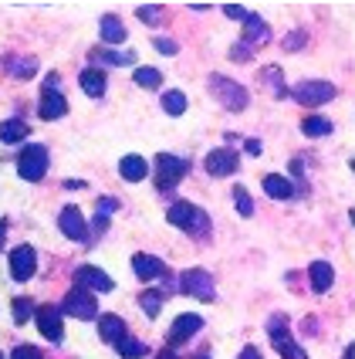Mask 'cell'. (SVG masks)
Wrapping results in <instances>:
<instances>
[{
  "label": "cell",
  "instance_id": "6da1fadb",
  "mask_svg": "<svg viewBox=\"0 0 355 359\" xmlns=\"http://www.w3.org/2000/svg\"><path fill=\"white\" fill-rule=\"evenodd\" d=\"M166 220L179 227V231H186V234H207L210 231V214L197 207V203H190V200H176L169 210H166Z\"/></svg>",
  "mask_w": 355,
  "mask_h": 359
},
{
  "label": "cell",
  "instance_id": "7a4b0ae2",
  "mask_svg": "<svg viewBox=\"0 0 355 359\" xmlns=\"http://www.w3.org/2000/svg\"><path fill=\"white\" fill-rule=\"evenodd\" d=\"M210 92L217 95V102L227 109V112H244L247 109V88L244 85H237L234 79H227V75H210Z\"/></svg>",
  "mask_w": 355,
  "mask_h": 359
},
{
  "label": "cell",
  "instance_id": "3957f363",
  "mask_svg": "<svg viewBox=\"0 0 355 359\" xmlns=\"http://www.w3.org/2000/svg\"><path fill=\"white\" fill-rule=\"evenodd\" d=\"M190 173V160H179L173 153H159L156 156V187L166 194V190H173L179 180Z\"/></svg>",
  "mask_w": 355,
  "mask_h": 359
},
{
  "label": "cell",
  "instance_id": "277c9868",
  "mask_svg": "<svg viewBox=\"0 0 355 359\" xmlns=\"http://www.w3.org/2000/svg\"><path fill=\"white\" fill-rule=\"evenodd\" d=\"M18 173L27 180V183L44 180V173H48V149L38 146V142L24 146V149H20V156H18Z\"/></svg>",
  "mask_w": 355,
  "mask_h": 359
},
{
  "label": "cell",
  "instance_id": "5b68a950",
  "mask_svg": "<svg viewBox=\"0 0 355 359\" xmlns=\"http://www.w3.org/2000/svg\"><path fill=\"white\" fill-rule=\"evenodd\" d=\"M179 288H183L186 295L200 299V302H214L217 299V285H214V275H210L207 268H190V271H183Z\"/></svg>",
  "mask_w": 355,
  "mask_h": 359
},
{
  "label": "cell",
  "instance_id": "8992f818",
  "mask_svg": "<svg viewBox=\"0 0 355 359\" xmlns=\"http://www.w3.org/2000/svg\"><path fill=\"white\" fill-rule=\"evenodd\" d=\"M61 312H68V316H75V319H99V302H95V295L88 292V288H81V285H75L68 295H64V309Z\"/></svg>",
  "mask_w": 355,
  "mask_h": 359
},
{
  "label": "cell",
  "instance_id": "52a82bcc",
  "mask_svg": "<svg viewBox=\"0 0 355 359\" xmlns=\"http://www.w3.org/2000/svg\"><path fill=\"white\" fill-rule=\"evenodd\" d=\"M291 95H295L298 105H321V102L335 99V85H328V81H298L291 88Z\"/></svg>",
  "mask_w": 355,
  "mask_h": 359
},
{
  "label": "cell",
  "instance_id": "ba28073f",
  "mask_svg": "<svg viewBox=\"0 0 355 359\" xmlns=\"http://www.w3.org/2000/svg\"><path fill=\"white\" fill-rule=\"evenodd\" d=\"M34 322H38V332L44 339H51V342L64 339V322H61L58 305H41V309H34Z\"/></svg>",
  "mask_w": 355,
  "mask_h": 359
},
{
  "label": "cell",
  "instance_id": "9c48e42d",
  "mask_svg": "<svg viewBox=\"0 0 355 359\" xmlns=\"http://www.w3.org/2000/svg\"><path fill=\"white\" fill-rule=\"evenodd\" d=\"M240 170V153H234L230 146H220L207 153V173L210 177H234Z\"/></svg>",
  "mask_w": 355,
  "mask_h": 359
},
{
  "label": "cell",
  "instance_id": "30bf717a",
  "mask_svg": "<svg viewBox=\"0 0 355 359\" xmlns=\"http://www.w3.org/2000/svg\"><path fill=\"white\" fill-rule=\"evenodd\" d=\"M58 227L64 238L78 241V244H92V234H88V224H85V217H81L78 207H64L58 214Z\"/></svg>",
  "mask_w": 355,
  "mask_h": 359
},
{
  "label": "cell",
  "instance_id": "8fae6325",
  "mask_svg": "<svg viewBox=\"0 0 355 359\" xmlns=\"http://www.w3.org/2000/svg\"><path fill=\"white\" fill-rule=\"evenodd\" d=\"M34 271H38V255H34V248H31V244L14 248V251H11V278L27 281V278H34Z\"/></svg>",
  "mask_w": 355,
  "mask_h": 359
},
{
  "label": "cell",
  "instance_id": "7c38bea8",
  "mask_svg": "<svg viewBox=\"0 0 355 359\" xmlns=\"http://www.w3.org/2000/svg\"><path fill=\"white\" fill-rule=\"evenodd\" d=\"M75 285L88 288V292H112L116 288V281L109 278L102 268H95V264H81L78 271H75Z\"/></svg>",
  "mask_w": 355,
  "mask_h": 359
},
{
  "label": "cell",
  "instance_id": "4fadbf2b",
  "mask_svg": "<svg viewBox=\"0 0 355 359\" xmlns=\"http://www.w3.org/2000/svg\"><path fill=\"white\" fill-rule=\"evenodd\" d=\"M200 329H203V319L193 316V312H186V316H179L173 322V329H169V346H179L183 339H190V336H197Z\"/></svg>",
  "mask_w": 355,
  "mask_h": 359
},
{
  "label": "cell",
  "instance_id": "5bb4252c",
  "mask_svg": "<svg viewBox=\"0 0 355 359\" xmlns=\"http://www.w3.org/2000/svg\"><path fill=\"white\" fill-rule=\"evenodd\" d=\"M64 112H68V99H64V95H61L58 88H55V92H41V105H38V116L41 119H61V116H64Z\"/></svg>",
  "mask_w": 355,
  "mask_h": 359
},
{
  "label": "cell",
  "instance_id": "9a60e30c",
  "mask_svg": "<svg viewBox=\"0 0 355 359\" xmlns=\"http://www.w3.org/2000/svg\"><path fill=\"white\" fill-rule=\"evenodd\" d=\"M132 271H136L142 281H153V278H162L166 275V264L153 255H132Z\"/></svg>",
  "mask_w": 355,
  "mask_h": 359
},
{
  "label": "cell",
  "instance_id": "2e32d148",
  "mask_svg": "<svg viewBox=\"0 0 355 359\" xmlns=\"http://www.w3.org/2000/svg\"><path fill=\"white\" fill-rule=\"evenodd\" d=\"M260 187H264L267 197H274V200H291L295 197V183H291L288 177H277V173H267Z\"/></svg>",
  "mask_w": 355,
  "mask_h": 359
},
{
  "label": "cell",
  "instance_id": "e0dca14e",
  "mask_svg": "<svg viewBox=\"0 0 355 359\" xmlns=\"http://www.w3.org/2000/svg\"><path fill=\"white\" fill-rule=\"evenodd\" d=\"M308 278H312V288L321 295V292H328V288H332L335 271H332V264H328V261H315V264L308 268Z\"/></svg>",
  "mask_w": 355,
  "mask_h": 359
},
{
  "label": "cell",
  "instance_id": "ac0fdd59",
  "mask_svg": "<svg viewBox=\"0 0 355 359\" xmlns=\"http://www.w3.org/2000/svg\"><path fill=\"white\" fill-rule=\"evenodd\" d=\"M78 81H81V88H85V95H92V99L105 95V88H109V79H105V72H99V68H85Z\"/></svg>",
  "mask_w": 355,
  "mask_h": 359
},
{
  "label": "cell",
  "instance_id": "d6986e66",
  "mask_svg": "<svg viewBox=\"0 0 355 359\" xmlns=\"http://www.w3.org/2000/svg\"><path fill=\"white\" fill-rule=\"evenodd\" d=\"M99 336L105 342L118 346V342L125 339V322L118 319V316H102V319H99Z\"/></svg>",
  "mask_w": 355,
  "mask_h": 359
},
{
  "label": "cell",
  "instance_id": "ffe728a7",
  "mask_svg": "<svg viewBox=\"0 0 355 359\" xmlns=\"http://www.w3.org/2000/svg\"><path fill=\"white\" fill-rule=\"evenodd\" d=\"M118 173H122V180H129V183H139V180L149 173V166H146V160L142 156H122V163H118Z\"/></svg>",
  "mask_w": 355,
  "mask_h": 359
},
{
  "label": "cell",
  "instance_id": "44dd1931",
  "mask_svg": "<svg viewBox=\"0 0 355 359\" xmlns=\"http://www.w3.org/2000/svg\"><path fill=\"white\" fill-rule=\"evenodd\" d=\"M27 133H31V129H27L24 119H4L0 122V142H7V146H11V142H24Z\"/></svg>",
  "mask_w": 355,
  "mask_h": 359
},
{
  "label": "cell",
  "instance_id": "7402d4cb",
  "mask_svg": "<svg viewBox=\"0 0 355 359\" xmlns=\"http://www.w3.org/2000/svg\"><path fill=\"white\" fill-rule=\"evenodd\" d=\"M129 38V31H125V24L118 18H102V41L105 44H122V41Z\"/></svg>",
  "mask_w": 355,
  "mask_h": 359
},
{
  "label": "cell",
  "instance_id": "603a6c76",
  "mask_svg": "<svg viewBox=\"0 0 355 359\" xmlns=\"http://www.w3.org/2000/svg\"><path fill=\"white\" fill-rule=\"evenodd\" d=\"M271 342H274V349L284 359H308V356H305V349H301V346L291 339V332H281V336H274Z\"/></svg>",
  "mask_w": 355,
  "mask_h": 359
},
{
  "label": "cell",
  "instance_id": "cb8c5ba5",
  "mask_svg": "<svg viewBox=\"0 0 355 359\" xmlns=\"http://www.w3.org/2000/svg\"><path fill=\"white\" fill-rule=\"evenodd\" d=\"M267 38V24L257 18V14H247L244 18V44H254V41Z\"/></svg>",
  "mask_w": 355,
  "mask_h": 359
},
{
  "label": "cell",
  "instance_id": "d4e9b609",
  "mask_svg": "<svg viewBox=\"0 0 355 359\" xmlns=\"http://www.w3.org/2000/svg\"><path fill=\"white\" fill-rule=\"evenodd\" d=\"M301 133H305V136H312V140L328 136V133H332V119H325V116H308V119L301 122Z\"/></svg>",
  "mask_w": 355,
  "mask_h": 359
},
{
  "label": "cell",
  "instance_id": "484cf974",
  "mask_svg": "<svg viewBox=\"0 0 355 359\" xmlns=\"http://www.w3.org/2000/svg\"><path fill=\"white\" fill-rule=\"evenodd\" d=\"M95 58L105 65H116V68H125V65H136V51H95Z\"/></svg>",
  "mask_w": 355,
  "mask_h": 359
},
{
  "label": "cell",
  "instance_id": "4316f807",
  "mask_svg": "<svg viewBox=\"0 0 355 359\" xmlns=\"http://www.w3.org/2000/svg\"><path fill=\"white\" fill-rule=\"evenodd\" d=\"M139 305H142V312H146L149 319H156L159 309H162V295H159V292H153V288H146V292L139 295Z\"/></svg>",
  "mask_w": 355,
  "mask_h": 359
},
{
  "label": "cell",
  "instance_id": "83f0119b",
  "mask_svg": "<svg viewBox=\"0 0 355 359\" xmlns=\"http://www.w3.org/2000/svg\"><path fill=\"white\" fill-rule=\"evenodd\" d=\"M146 349H149L146 342L129 339V336H125V339L118 342V356H122V359H142V356H146Z\"/></svg>",
  "mask_w": 355,
  "mask_h": 359
},
{
  "label": "cell",
  "instance_id": "f1b7e54d",
  "mask_svg": "<svg viewBox=\"0 0 355 359\" xmlns=\"http://www.w3.org/2000/svg\"><path fill=\"white\" fill-rule=\"evenodd\" d=\"M186 105H190V102H186L183 92H166V95H162V109H166L169 116H183V112H186Z\"/></svg>",
  "mask_w": 355,
  "mask_h": 359
},
{
  "label": "cell",
  "instance_id": "f546056e",
  "mask_svg": "<svg viewBox=\"0 0 355 359\" xmlns=\"http://www.w3.org/2000/svg\"><path fill=\"white\" fill-rule=\"evenodd\" d=\"M118 207L116 197H102L99 200V214H95V231H105L109 227V217H112V210Z\"/></svg>",
  "mask_w": 355,
  "mask_h": 359
},
{
  "label": "cell",
  "instance_id": "4dcf8cb0",
  "mask_svg": "<svg viewBox=\"0 0 355 359\" xmlns=\"http://www.w3.org/2000/svg\"><path fill=\"white\" fill-rule=\"evenodd\" d=\"M132 79H136L139 88H159V85H162V75H159L156 68H136Z\"/></svg>",
  "mask_w": 355,
  "mask_h": 359
},
{
  "label": "cell",
  "instance_id": "1f68e13d",
  "mask_svg": "<svg viewBox=\"0 0 355 359\" xmlns=\"http://www.w3.org/2000/svg\"><path fill=\"white\" fill-rule=\"evenodd\" d=\"M234 203H237V210H240V217H254V200H251V194L244 187L234 190Z\"/></svg>",
  "mask_w": 355,
  "mask_h": 359
},
{
  "label": "cell",
  "instance_id": "d6a6232c",
  "mask_svg": "<svg viewBox=\"0 0 355 359\" xmlns=\"http://www.w3.org/2000/svg\"><path fill=\"white\" fill-rule=\"evenodd\" d=\"M27 319H34V302H31V299H18V302H14V322H18V325H24Z\"/></svg>",
  "mask_w": 355,
  "mask_h": 359
},
{
  "label": "cell",
  "instance_id": "836d02e7",
  "mask_svg": "<svg viewBox=\"0 0 355 359\" xmlns=\"http://www.w3.org/2000/svg\"><path fill=\"white\" fill-rule=\"evenodd\" d=\"M264 81H271V88H274L277 99H281V95H288V88L281 85V68H267V72H264Z\"/></svg>",
  "mask_w": 355,
  "mask_h": 359
},
{
  "label": "cell",
  "instance_id": "e575fe53",
  "mask_svg": "<svg viewBox=\"0 0 355 359\" xmlns=\"http://www.w3.org/2000/svg\"><path fill=\"white\" fill-rule=\"evenodd\" d=\"M153 44H156V51H162V55H179V44L169 38H156Z\"/></svg>",
  "mask_w": 355,
  "mask_h": 359
},
{
  "label": "cell",
  "instance_id": "d590c367",
  "mask_svg": "<svg viewBox=\"0 0 355 359\" xmlns=\"http://www.w3.org/2000/svg\"><path fill=\"white\" fill-rule=\"evenodd\" d=\"M11 359H41V353L34 346H18V349L11 353Z\"/></svg>",
  "mask_w": 355,
  "mask_h": 359
},
{
  "label": "cell",
  "instance_id": "8d00e7d4",
  "mask_svg": "<svg viewBox=\"0 0 355 359\" xmlns=\"http://www.w3.org/2000/svg\"><path fill=\"white\" fill-rule=\"evenodd\" d=\"M230 58H234V61H251V44H244V41H240V44H234Z\"/></svg>",
  "mask_w": 355,
  "mask_h": 359
},
{
  "label": "cell",
  "instance_id": "74e56055",
  "mask_svg": "<svg viewBox=\"0 0 355 359\" xmlns=\"http://www.w3.org/2000/svg\"><path fill=\"white\" fill-rule=\"evenodd\" d=\"M223 14H227V18H234V20H244L251 11H247V7H237V4H227V7H223Z\"/></svg>",
  "mask_w": 355,
  "mask_h": 359
},
{
  "label": "cell",
  "instance_id": "f35d334b",
  "mask_svg": "<svg viewBox=\"0 0 355 359\" xmlns=\"http://www.w3.org/2000/svg\"><path fill=\"white\" fill-rule=\"evenodd\" d=\"M139 18L146 24H153V20H159V7H139Z\"/></svg>",
  "mask_w": 355,
  "mask_h": 359
},
{
  "label": "cell",
  "instance_id": "ab89813d",
  "mask_svg": "<svg viewBox=\"0 0 355 359\" xmlns=\"http://www.w3.org/2000/svg\"><path fill=\"white\" fill-rule=\"evenodd\" d=\"M301 44H305V34H288V38H284V48H288V51H291V48H301Z\"/></svg>",
  "mask_w": 355,
  "mask_h": 359
},
{
  "label": "cell",
  "instance_id": "60d3db41",
  "mask_svg": "<svg viewBox=\"0 0 355 359\" xmlns=\"http://www.w3.org/2000/svg\"><path fill=\"white\" fill-rule=\"evenodd\" d=\"M240 359H260V353H257L254 346H247V349H244V353H240Z\"/></svg>",
  "mask_w": 355,
  "mask_h": 359
},
{
  "label": "cell",
  "instance_id": "b9f144b4",
  "mask_svg": "<svg viewBox=\"0 0 355 359\" xmlns=\"http://www.w3.org/2000/svg\"><path fill=\"white\" fill-rule=\"evenodd\" d=\"M247 153H251V156H257V153H260V142H257V140H247Z\"/></svg>",
  "mask_w": 355,
  "mask_h": 359
},
{
  "label": "cell",
  "instance_id": "7bdbcfd3",
  "mask_svg": "<svg viewBox=\"0 0 355 359\" xmlns=\"http://www.w3.org/2000/svg\"><path fill=\"white\" fill-rule=\"evenodd\" d=\"M81 187H85L81 180H64V190H81Z\"/></svg>",
  "mask_w": 355,
  "mask_h": 359
},
{
  "label": "cell",
  "instance_id": "ee69618b",
  "mask_svg": "<svg viewBox=\"0 0 355 359\" xmlns=\"http://www.w3.org/2000/svg\"><path fill=\"white\" fill-rule=\"evenodd\" d=\"M345 359H355V353H352V346H349V349H345Z\"/></svg>",
  "mask_w": 355,
  "mask_h": 359
},
{
  "label": "cell",
  "instance_id": "f6af8a7d",
  "mask_svg": "<svg viewBox=\"0 0 355 359\" xmlns=\"http://www.w3.org/2000/svg\"><path fill=\"white\" fill-rule=\"evenodd\" d=\"M159 359H176L173 353H159Z\"/></svg>",
  "mask_w": 355,
  "mask_h": 359
},
{
  "label": "cell",
  "instance_id": "bcb514c9",
  "mask_svg": "<svg viewBox=\"0 0 355 359\" xmlns=\"http://www.w3.org/2000/svg\"><path fill=\"white\" fill-rule=\"evenodd\" d=\"M200 359H210V356H200Z\"/></svg>",
  "mask_w": 355,
  "mask_h": 359
},
{
  "label": "cell",
  "instance_id": "7dc6e473",
  "mask_svg": "<svg viewBox=\"0 0 355 359\" xmlns=\"http://www.w3.org/2000/svg\"><path fill=\"white\" fill-rule=\"evenodd\" d=\"M0 359H4V353H0Z\"/></svg>",
  "mask_w": 355,
  "mask_h": 359
}]
</instances>
